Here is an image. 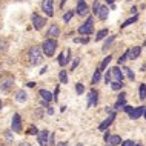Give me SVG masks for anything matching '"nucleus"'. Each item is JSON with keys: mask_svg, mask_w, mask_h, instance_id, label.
I'll return each mask as SVG.
<instances>
[{"mask_svg": "<svg viewBox=\"0 0 146 146\" xmlns=\"http://www.w3.org/2000/svg\"><path fill=\"white\" fill-rule=\"evenodd\" d=\"M28 58H29V63L34 66L40 65L42 60H43V51H42V46H31L29 51H28Z\"/></svg>", "mask_w": 146, "mask_h": 146, "instance_id": "obj_1", "label": "nucleus"}, {"mask_svg": "<svg viewBox=\"0 0 146 146\" xmlns=\"http://www.w3.org/2000/svg\"><path fill=\"white\" fill-rule=\"evenodd\" d=\"M56 49H57V42L54 40V38H48V40L43 42L42 51H43V54H45L46 57H52L54 52H56Z\"/></svg>", "mask_w": 146, "mask_h": 146, "instance_id": "obj_2", "label": "nucleus"}, {"mask_svg": "<svg viewBox=\"0 0 146 146\" xmlns=\"http://www.w3.org/2000/svg\"><path fill=\"white\" fill-rule=\"evenodd\" d=\"M94 33V28H92V17H88L85 22V25H82L80 28H78V34L85 35V37H88L89 34Z\"/></svg>", "mask_w": 146, "mask_h": 146, "instance_id": "obj_3", "label": "nucleus"}, {"mask_svg": "<svg viewBox=\"0 0 146 146\" xmlns=\"http://www.w3.org/2000/svg\"><path fill=\"white\" fill-rule=\"evenodd\" d=\"M14 85V77L11 76H2L0 77V91H9Z\"/></svg>", "mask_w": 146, "mask_h": 146, "instance_id": "obj_4", "label": "nucleus"}, {"mask_svg": "<svg viewBox=\"0 0 146 146\" xmlns=\"http://www.w3.org/2000/svg\"><path fill=\"white\" fill-rule=\"evenodd\" d=\"M31 22H33V26L37 31H40L43 26H45V23H46V19L45 17H42V15H38V14H33V17H31Z\"/></svg>", "mask_w": 146, "mask_h": 146, "instance_id": "obj_5", "label": "nucleus"}, {"mask_svg": "<svg viewBox=\"0 0 146 146\" xmlns=\"http://www.w3.org/2000/svg\"><path fill=\"white\" fill-rule=\"evenodd\" d=\"M49 139H51V132L49 131H40L37 134V140L40 146H49Z\"/></svg>", "mask_w": 146, "mask_h": 146, "instance_id": "obj_6", "label": "nucleus"}, {"mask_svg": "<svg viewBox=\"0 0 146 146\" xmlns=\"http://www.w3.org/2000/svg\"><path fill=\"white\" fill-rule=\"evenodd\" d=\"M42 9L45 14H48V17H52L54 15V3L52 0H43L42 2Z\"/></svg>", "mask_w": 146, "mask_h": 146, "instance_id": "obj_7", "label": "nucleus"}, {"mask_svg": "<svg viewBox=\"0 0 146 146\" xmlns=\"http://www.w3.org/2000/svg\"><path fill=\"white\" fill-rule=\"evenodd\" d=\"M86 98H88V108H92V106H96L98 103V94L96 89H91L88 92V96H86Z\"/></svg>", "mask_w": 146, "mask_h": 146, "instance_id": "obj_8", "label": "nucleus"}, {"mask_svg": "<svg viewBox=\"0 0 146 146\" xmlns=\"http://www.w3.org/2000/svg\"><path fill=\"white\" fill-rule=\"evenodd\" d=\"M11 129L14 132H22V117L19 114L13 115V123H11Z\"/></svg>", "mask_w": 146, "mask_h": 146, "instance_id": "obj_9", "label": "nucleus"}, {"mask_svg": "<svg viewBox=\"0 0 146 146\" xmlns=\"http://www.w3.org/2000/svg\"><path fill=\"white\" fill-rule=\"evenodd\" d=\"M114 118H115V112H111V114H109V117L106 118V120H103L100 125H98V131H106V129H108L109 126L112 125Z\"/></svg>", "mask_w": 146, "mask_h": 146, "instance_id": "obj_10", "label": "nucleus"}, {"mask_svg": "<svg viewBox=\"0 0 146 146\" xmlns=\"http://www.w3.org/2000/svg\"><path fill=\"white\" fill-rule=\"evenodd\" d=\"M111 78H112V82H118V83H123V72H121L120 69H118V66H115V68H112L111 69Z\"/></svg>", "mask_w": 146, "mask_h": 146, "instance_id": "obj_11", "label": "nucleus"}, {"mask_svg": "<svg viewBox=\"0 0 146 146\" xmlns=\"http://www.w3.org/2000/svg\"><path fill=\"white\" fill-rule=\"evenodd\" d=\"M58 65L60 66H65V65H68L69 63V60H71V49H66L65 52H60V56H58Z\"/></svg>", "mask_w": 146, "mask_h": 146, "instance_id": "obj_12", "label": "nucleus"}, {"mask_svg": "<svg viewBox=\"0 0 146 146\" xmlns=\"http://www.w3.org/2000/svg\"><path fill=\"white\" fill-rule=\"evenodd\" d=\"M88 11H89V8L86 5L85 0H78L77 2V14L82 15V17H85V15L88 14Z\"/></svg>", "mask_w": 146, "mask_h": 146, "instance_id": "obj_13", "label": "nucleus"}, {"mask_svg": "<svg viewBox=\"0 0 146 146\" xmlns=\"http://www.w3.org/2000/svg\"><path fill=\"white\" fill-rule=\"evenodd\" d=\"M143 114H145V108L143 106H139V108H135L131 114H129V118H131V120H137V118H140Z\"/></svg>", "mask_w": 146, "mask_h": 146, "instance_id": "obj_14", "label": "nucleus"}, {"mask_svg": "<svg viewBox=\"0 0 146 146\" xmlns=\"http://www.w3.org/2000/svg\"><path fill=\"white\" fill-rule=\"evenodd\" d=\"M60 35V28L57 25H51L48 29V38H56Z\"/></svg>", "mask_w": 146, "mask_h": 146, "instance_id": "obj_15", "label": "nucleus"}, {"mask_svg": "<svg viewBox=\"0 0 146 146\" xmlns=\"http://www.w3.org/2000/svg\"><path fill=\"white\" fill-rule=\"evenodd\" d=\"M140 52H141V48H140V46H134V48L129 49L128 58H131V60H134V58H139Z\"/></svg>", "mask_w": 146, "mask_h": 146, "instance_id": "obj_16", "label": "nucleus"}, {"mask_svg": "<svg viewBox=\"0 0 146 146\" xmlns=\"http://www.w3.org/2000/svg\"><path fill=\"white\" fill-rule=\"evenodd\" d=\"M125 106H126V94H120L117 103L114 105V109H120V108H125Z\"/></svg>", "mask_w": 146, "mask_h": 146, "instance_id": "obj_17", "label": "nucleus"}, {"mask_svg": "<svg viewBox=\"0 0 146 146\" xmlns=\"http://www.w3.org/2000/svg\"><path fill=\"white\" fill-rule=\"evenodd\" d=\"M108 143H109V146H117V145H121V137H120V135H117V134H114V135L109 137Z\"/></svg>", "mask_w": 146, "mask_h": 146, "instance_id": "obj_18", "label": "nucleus"}, {"mask_svg": "<svg viewBox=\"0 0 146 146\" xmlns=\"http://www.w3.org/2000/svg\"><path fill=\"white\" fill-rule=\"evenodd\" d=\"M38 94H40V96H42V98H43L45 102H48V103H49L51 100H54L52 94H51L49 91H46V89H40V91H38Z\"/></svg>", "mask_w": 146, "mask_h": 146, "instance_id": "obj_19", "label": "nucleus"}, {"mask_svg": "<svg viewBox=\"0 0 146 146\" xmlns=\"http://www.w3.org/2000/svg\"><path fill=\"white\" fill-rule=\"evenodd\" d=\"M108 14H109V8L108 6H102L97 15H98V19H100V20H106V19H108Z\"/></svg>", "mask_w": 146, "mask_h": 146, "instance_id": "obj_20", "label": "nucleus"}, {"mask_svg": "<svg viewBox=\"0 0 146 146\" xmlns=\"http://www.w3.org/2000/svg\"><path fill=\"white\" fill-rule=\"evenodd\" d=\"M111 58H112V56H111V54H109V56H106V57L103 58V62L100 63V66H98V71H100V72H102V71H105V69H106V66L109 65V62H111Z\"/></svg>", "mask_w": 146, "mask_h": 146, "instance_id": "obj_21", "label": "nucleus"}, {"mask_svg": "<svg viewBox=\"0 0 146 146\" xmlns=\"http://www.w3.org/2000/svg\"><path fill=\"white\" fill-rule=\"evenodd\" d=\"M26 98H28V94H26L25 91H22V89L17 91V94H15V100L22 103V102H26Z\"/></svg>", "mask_w": 146, "mask_h": 146, "instance_id": "obj_22", "label": "nucleus"}, {"mask_svg": "<svg viewBox=\"0 0 146 146\" xmlns=\"http://www.w3.org/2000/svg\"><path fill=\"white\" fill-rule=\"evenodd\" d=\"M114 40H115V35H111V37H109V38H106L105 45L102 46V51H105V52H106V51L109 49V46L112 45V42H114Z\"/></svg>", "mask_w": 146, "mask_h": 146, "instance_id": "obj_23", "label": "nucleus"}, {"mask_svg": "<svg viewBox=\"0 0 146 146\" xmlns=\"http://www.w3.org/2000/svg\"><path fill=\"white\" fill-rule=\"evenodd\" d=\"M137 20H139V15H135V14H134V17H129L128 20L125 22V23H121V29L126 28V26H129V25H132V23H135Z\"/></svg>", "mask_w": 146, "mask_h": 146, "instance_id": "obj_24", "label": "nucleus"}, {"mask_svg": "<svg viewBox=\"0 0 146 146\" xmlns=\"http://www.w3.org/2000/svg\"><path fill=\"white\" fill-rule=\"evenodd\" d=\"M100 78H102V72L97 69L96 72H94V76H92V80H91V83H92V85L98 83V82H100Z\"/></svg>", "mask_w": 146, "mask_h": 146, "instance_id": "obj_25", "label": "nucleus"}, {"mask_svg": "<svg viewBox=\"0 0 146 146\" xmlns=\"http://www.w3.org/2000/svg\"><path fill=\"white\" fill-rule=\"evenodd\" d=\"M58 78H60V83H68V74H66V71H60L58 72Z\"/></svg>", "mask_w": 146, "mask_h": 146, "instance_id": "obj_26", "label": "nucleus"}, {"mask_svg": "<svg viewBox=\"0 0 146 146\" xmlns=\"http://www.w3.org/2000/svg\"><path fill=\"white\" fill-rule=\"evenodd\" d=\"M106 35H108V29H100L97 33V35H96V40L98 42V40H102V38H105Z\"/></svg>", "mask_w": 146, "mask_h": 146, "instance_id": "obj_27", "label": "nucleus"}, {"mask_svg": "<svg viewBox=\"0 0 146 146\" xmlns=\"http://www.w3.org/2000/svg\"><path fill=\"white\" fill-rule=\"evenodd\" d=\"M139 94H140V100H145V98H146V85H145V83L140 85Z\"/></svg>", "mask_w": 146, "mask_h": 146, "instance_id": "obj_28", "label": "nucleus"}, {"mask_svg": "<svg viewBox=\"0 0 146 146\" xmlns=\"http://www.w3.org/2000/svg\"><path fill=\"white\" fill-rule=\"evenodd\" d=\"M123 71H125V74L128 76V78L131 82H134V78H135V76H134V72H132V69L131 68H123Z\"/></svg>", "mask_w": 146, "mask_h": 146, "instance_id": "obj_29", "label": "nucleus"}, {"mask_svg": "<svg viewBox=\"0 0 146 146\" xmlns=\"http://www.w3.org/2000/svg\"><path fill=\"white\" fill-rule=\"evenodd\" d=\"M100 8H102V5H100V2H98V0H96V2L92 3V13L94 14H98V11H100Z\"/></svg>", "mask_w": 146, "mask_h": 146, "instance_id": "obj_30", "label": "nucleus"}, {"mask_svg": "<svg viewBox=\"0 0 146 146\" xmlns=\"http://www.w3.org/2000/svg\"><path fill=\"white\" fill-rule=\"evenodd\" d=\"M89 42V37H76L74 38V43H82V45H86Z\"/></svg>", "mask_w": 146, "mask_h": 146, "instance_id": "obj_31", "label": "nucleus"}, {"mask_svg": "<svg viewBox=\"0 0 146 146\" xmlns=\"http://www.w3.org/2000/svg\"><path fill=\"white\" fill-rule=\"evenodd\" d=\"M72 15H74V11L71 9V11H68V13H66L65 15H63V20H65L66 23H68V22L71 20V19H72Z\"/></svg>", "mask_w": 146, "mask_h": 146, "instance_id": "obj_32", "label": "nucleus"}, {"mask_svg": "<svg viewBox=\"0 0 146 146\" xmlns=\"http://www.w3.org/2000/svg\"><path fill=\"white\" fill-rule=\"evenodd\" d=\"M76 92L78 94V96H82V94L85 92V88H83V85H82V83H77L76 85Z\"/></svg>", "mask_w": 146, "mask_h": 146, "instance_id": "obj_33", "label": "nucleus"}, {"mask_svg": "<svg viewBox=\"0 0 146 146\" xmlns=\"http://www.w3.org/2000/svg\"><path fill=\"white\" fill-rule=\"evenodd\" d=\"M111 88H112L114 91H118V89L123 88V83H118V82H112V83H111Z\"/></svg>", "mask_w": 146, "mask_h": 146, "instance_id": "obj_34", "label": "nucleus"}, {"mask_svg": "<svg viewBox=\"0 0 146 146\" xmlns=\"http://www.w3.org/2000/svg\"><path fill=\"white\" fill-rule=\"evenodd\" d=\"M28 134H29V135H35V134H38V131H37V128H35L34 125H31L28 128Z\"/></svg>", "mask_w": 146, "mask_h": 146, "instance_id": "obj_35", "label": "nucleus"}, {"mask_svg": "<svg viewBox=\"0 0 146 146\" xmlns=\"http://www.w3.org/2000/svg\"><path fill=\"white\" fill-rule=\"evenodd\" d=\"M128 54H129V49H128V51H125V54H123V56H120V58H118V65L125 63V60L128 58Z\"/></svg>", "mask_w": 146, "mask_h": 146, "instance_id": "obj_36", "label": "nucleus"}, {"mask_svg": "<svg viewBox=\"0 0 146 146\" xmlns=\"http://www.w3.org/2000/svg\"><path fill=\"white\" fill-rule=\"evenodd\" d=\"M5 139L8 143H11L13 141V134H11V131H5Z\"/></svg>", "mask_w": 146, "mask_h": 146, "instance_id": "obj_37", "label": "nucleus"}, {"mask_svg": "<svg viewBox=\"0 0 146 146\" xmlns=\"http://www.w3.org/2000/svg\"><path fill=\"white\" fill-rule=\"evenodd\" d=\"M80 63V57H77V58H74V63H72V66H71V71H74L77 68V65Z\"/></svg>", "mask_w": 146, "mask_h": 146, "instance_id": "obj_38", "label": "nucleus"}, {"mask_svg": "<svg viewBox=\"0 0 146 146\" xmlns=\"http://www.w3.org/2000/svg\"><path fill=\"white\" fill-rule=\"evenodd\" d=\"M112 80V78H111V69H109V71H106V76H105V82H106V83H109V82H111Z\"/></svg>", "mask_w": 146, "mask_h": 146, "instance_id": "obj_39", "label": "nucleus"}, {"mask_svg": "<svg viewBox=\"0 0 146 146\" xmlns=\"http://www.w3.org/2000/svg\"><path fill=\"white\" fill-rule=\"evenodd\" d=\"M121 146H134V141L132 140H125V141H121Z\"/></svg>", "mask_w": 146, "mask_h": 146, "instance_id": "obj_40", "label": "nucleus"}, {"mask_svg": "<svg viewBox=\"0 0 146 146\" xmlns=\"http://www.w3.org/2000/svg\"><path fill=\"white\" fill-rule=\"evenodd\" d=\"M123 109H125V111H126V112H128V114H131V112L134 111V108H131V106H128V105H126V106H125V108H123Z\"/></svg>", "mask_w": 146, "mask_h": 146, "instance_id": "obj_41", "label": "nucleus"}, {"mask_svg": "<svg viewBox=\"0 0 146 146\" xmlns=\"http://www.w3.org/2000/svg\"><path fill=\"white\" fill-rule=\"evenodd\" d=\"M58 91H60V88H56V91H54V94H52V97H54V100H57V96H58Z\"/></svg>", "mask_w": 146, "mask_h": 146, "instance_id": "obj_42", "label": "nucleus"}, {"mask_svg": "<svg viewBox=\"0 0 146 146\" xmlns=\"http://www.w3.org/2000/svg\"><path fill=\"white\" fill-rule=\"evenodd\" d=\"M17 146H31V143H28V141H22V143H19Z\"/></svg>", "mask_w": 146, "mask_h": 146, "instance_id": "obj_43", "label": "nucleus"}, {"mask_svg": "<svg viewBox=\"0 0 146 146\" xmlns=\"http://www.w3.org/2000/svg\"><path fill=\"white\" fill-rule=\"evenodd\" d=\"M46 111H48V114H49V115H52V114H54V109H52V108H51V106H49V108H48V109H46Z\"/></svg>", "mask_w": 146, "mask_h": 146, "instance_id": "obj_44", "label": "nucleus"}, {"mask_svg": "<svg viewBox=\"0 0 146 146\" xmlns=\"http://www.w3.org/2000/svg\"><path fill=\"white\" fill-rule=\"evenodd\" d=\"M57 146H68V143L66 141H60V143H57Z\"/></svg>", "mask_w": 146, "mask_h": 146, "instance_id": "obj_45", "label": "nucleus"}, {"mask_svg": "<svg viewBox=\"0 0 146 146\" xmlns=\"http://www.w3.org/2000/svg\"><path fill=\"white\" fill-rule=\"evenodd\" d=\"M46 71H48V66H45V68H43V69L40 71V74H45V72H46Z\"/></svg>", "mask_w": 146, "mask_h": 146, "instance_id": "obj_46", "label": "nucleus"}, {"mask_svg": "<svg viewBox=\"0 0 146 146\" xmlns=\"http://www.w3.org/2000/svg\"><path fill=\"white\" fill-rule=\"evenodd\" d=\"M28 86H29V88H34V86H35V83H34V82H29V83H28Z\"/></svg>", "mask_w": 146, "mask_h": 146, "instance_id": "obj_47", "label": "nucleus"}, {"mask_svg": "<svg viewBox=\"0 0 146 146\" xmlns=\"http://www.w3.org/2000/svg\"><path fill=\"white\" fill-rule=\"evenodd\" d=\"M65 2H66V0H62V3H60V8H62L63 5H65Z\"/></svg>", "mask_w": 146, "mask_h": 146, "instance_id": "obj_48", "label": "nucleus"}, {"mask_svg": "<svg viewBox=\"0 0 146 146\" xmlns=\"http://www.w3.org/2000/svg\"><path fill=\"white\" fill-rule=\"evenodd\" d=\"M106 2H108V3H111V5H112V3H114V0H106Z\"/></svg>", "mask_w": 146, "mask_h": 146, "instance_id": "obj_49", "label": "nucleus"}, {"mask_svg": "<svg viewBox=\"0 0 146 146\" xmlns=\"http://www.w3.org/2000/svg\"><path fill=\"white\" fill-rule=\"evenodd\" d=\"M134 146H141V145H140V143H135V145H134Z\"/></svg>", "mask_w": 146, "mask_h": 146, "instance_id": "obj_50", "label": "nucleus"}, {"mask_svg": "<svg viewBox=\"0 0 146 146\" xmlns=\"http://www.w3.org/2000/svg\"><path fill=\"white\" fill-rule=\"evenodd\" d=\"M0 109H2V100H0Z\"/></svg>", "mask_w": 146, "mask_h": 146, "instance_id": "obj_51", "label": "nucleus"}, {"mask_svg": "<svg viewBox=\"0 0 146 146\" xmlns=\"http://www.w3.org/2000/svg\"><path fill=\"white\" fill-rule=\"evenodd\" d=\"M143 115H145V118H146V109H145V114H143Z\"/></svg>", "mask_w": 146, "mask_h": 146, "instance_id": "obj_52", "label": "nucleus"}, {"mask_svg": "<svg viewBox=\"0 0 146 146\" xmlns=\"http://www.w3.org/2000/svg\"><path fill=\"white\" fill-rule=\"evenodd\" d=\"M77 146H82V143H78V145H77Z\"/></svg>", "mask_w": 146, "mask_h": 146, "instance_id": "obj_53", "label": "nucleus"}, {"mask_svg": "<svg viewBox=\"0 0 146 146\" xmlns=\"http://www.w3.org/2000/svg\"><path fill=\"white\" fill-rule=\"evenodd\" d=\"M0 146H5V145H0Z\"/></svg>", "mask_w": 146, "mask_h": 146, "instance_id": "obj_54", "label": "nucleus"}, {"mask_svg": "<svg viewBox=\"0 0 146 146\" xmlns=\"http://www.w3.org/2000/svg\"><path fill=\"white\" fill-rule=\"evenodd\" d=\"M145 46H146V42H145Z\"/></svg>", "mask_w": 146, "mask_h": 146, "instance_id": "obj_55", "label": "nucleus"}, {"mask_svg": "<svg viewBox=\"0 0 146 146\" xmlns=\"http://www.w3.org/2000/svg\"><path fill=\"white\" fill-rule=\"evenodd\" d=\"M128 2H131V0H128Z\"/></svg>", "mask_w": 146, "mask_h": 146, "instance_id": "obj_56", "label": "nucleus"}, {"mask_svg": "<svg viewBox=\"0 0 146 146\" xmlns=\"http://www.w3.org/2000/svg\"><path fill=\"white\" fill-rule=\"evenodd\" d=\"M105 146H108V145H105Z\"/></svg>", "mask_w": 146, "mask_h": 146, "instance_id": "obj_57", "label": "nucleus"}]
</instances>
